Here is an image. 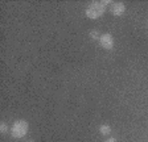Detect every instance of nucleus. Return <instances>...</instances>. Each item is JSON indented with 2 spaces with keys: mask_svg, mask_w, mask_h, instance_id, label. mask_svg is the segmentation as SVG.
Wrapping results in <instances>:
<instances>
[{
  "mask_svg": "<svg viewBox=\"0 0 148 142\" xmlns=\"http://www.w3.org/2000/svg\"><path fill=\"white\" fill-rule=\"evenodd\" d=\"M105 12H106V5L103 4V1H91L87 5L86 11H85L86 16L91 20H97L99 17H102L105 15Z\"/></svg>",
  "mask_w": 148,
  "mask_h": 142,
  "instance_id": "f257e3e1",
  "label": "nucleus"
},
{
  "mask_svg": "<svg viewBox=\"0 0 148 142\" xmlns=\"http://www.w3.org/2000/svg\"><path fill=\"white\" fill-rule=\"evenodd\" d=\"M11 134H12L13 138H23V137L27 136L28 133V122L25 120H17L12 124L11 126Z\"/></svg>",
  "mask_w": 148,
  "mask_h": 142,
  "instance_id": "f03ea898",
  "label": "nucleus"
},
{
  "mask_svg": "<svg viewBox=\"0 0 148 142\" xmlns=\"http://www.w3.org/2000/svg\"><path fill=\"white\" fill-rule=\"evenodd\" d=\"M99 43H101V46L106 50H111L114 47V38L111 36L110 33H105L102 34L101 38H99Z\"/></svg>",
  "mask_w": 148,
  "mask_h": 142,
  "instance_id": "7ed1b4c3",
  "label": "nucleus"
},
{
  "mask_svg": "<svg viewBox=\"0 0 148 142\" xmlns=\"http://www.w3.org/2000/svg\"><path fill=\"white\" fill-rule=\"evenodd\" d=\"M110 11L114 16H122L126 12V5H124V3H122V1H115V3L111 4Z\"/></svg>",
  "mask_w": 148,
  "mask_h": 142,
  "instance_id": "20e7f679",
  "label": "nucleus"
},
{
  "mask_svg": "<svg viewBox=\"0 0 148 142\" xmlns=\"http://www.w3.org/2000/svg\"><path fill=\"white\" fill-rule=\"evenodd\" d=\"M99 132H101L102 136H108V134L111 133L110 125H107V124H102L101 126H99Z\"/></svg>",
  "mask_w": 148,
  "mask_h": 142,
  "instance_id": "39448f33",
  "label": "nucleus"
},
{
  "mask_svg": "<svg viewBox=\"0 0 148 142\" xmlns=\"http://www.w3.org/2000/svg\"><path fill=\"white\" fill-rule=\"evenodd\" d=\"M101 36H102V34L99 33V32L97 30V29H92V30H90V33H89V37L91 38V40H94V41H97V40L99 41Z\"/></svg>",
  "mask_w": 148,
  "mask_h": 142,
  "instance_id": "423d86ee",
  "label": "nucleus"
},
{
  "mask_svg": "<svg viewBox=\"0 0 148 142\" xmlns=\"http://www.w3.org/2000/svg\"><path fill=\"white\" fill-rule=\"evenodd\" d=\"M8 130H9V128H8V125H7L5 122L0 124V133H1V134H7V133H8Z\"/></svg>",
  "mask_w": 148,
  "mask_h": 142,
  "instance_id": "0eeeda50",
  "label": "nucleus"
},
{
  "mask_svg": "<svg viewBox=\"0 0 148 142\" xmlns=\"http://www.w3.org/2000/svg\"><path fill=\"white\" fill-rule=\"evenodd\" d=\"M106 142H116V139H115V138H108Z\"/></svg>",
  "mask_w": 148,
  "mask_h": 142,
  "instance_id": "6e6552de",
  "label": "nucleus"
},
{
  "mask_svg": "<svg viewBox=\"0 0 148 142\" xmlns=\"http://www.w3.org/2000/svg\"><path fill=\"white\" fill-rule=\"evenodd\" d=\"M28 142H33V141H28Z\"/></svg>",
  "mask_w": 148,
  "mask_h": 142,
  "instance_id": "1a4fd4ad",
  "label": "nucleus"
}]
</instances>
